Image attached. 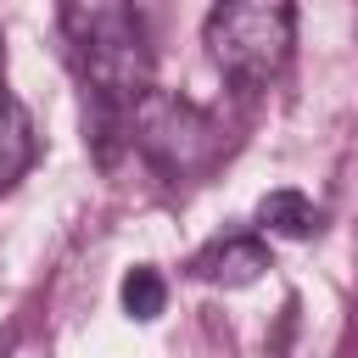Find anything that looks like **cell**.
Here are the masks:
<instances>
[{
  "label": "cell",
  "instance_id": "2",
  "mask_svg": "<svg viewBox=\"0 0 358 358\" xmlns=\"http://www.w3.org/2000/svg\"><path fill=\"white\" fill-rule=\"evenodd\" d=\"M207 56L218 62L224 78L257 90L285 73L291 45H296V11L285 0H229L207 11Z\"/></svg>",
  "mask_w": 358,
  "mask_h": 358
},
{
  "label": "cell",
  "instance_id": "6",
  "mask_svg": "<svg viewBox=\"0 0 358 358\" xmlns=\"http://www.w3.org/2000/svg\"><path fill=\"white\" fill-rule=\"evenodd\" d=\"M257 218H263V229H274V235H291V241H308V235H319V207L302 196V190H268L263 201H257Z\"/></svg>",
  "mask_w": 358,
  "mask_h": 358
},
{
  "label": "cell",
  "instance_id": "4",
  "mask_svg": "<svg viewBox=\"0 0 358 358\" xmlns=\"http://www.w3.org/2000/svg\"><path fill=\"white\" fill-rule=\"evenodd\" d=\"M263 268H268V252H263L257 235H224V241H213L190 257V274L207 280V285H224V291L252 285Z\"/></svg>",
  "mask_w": 358,
  "mask_h": 358
},
{
  "label": "cell",
  "instance_id": "5",
  "mask_svg": "<svg viewBox=\"0 0 358 358\" xmlns=\"http://www.w3.org/2000/svg\"><path fill=\"white\" fill-rule=\"evenodd\" d=\"M39 157V129L28 117V106L17 101V90L6 84V67H0V190H11Z\"/></svg>",
  "mask_w": 358,
  "mask_h": 358
},
{
  "label": "cell",
  "instance_id": "3",
  "mask_svg": "<svg viewBox=\"0 0 358 358\" xmlns=\"http://www.w3.org/2000/svg\"><path fill=\"white\" fill-rule=\"evenodd\" d=\"M129 134L134 145L145 151V162L162 173V179H196L218 162L224 151V129L196 106V101H179V95H145L129 117Z\"/></svg>",
  "mask_w": 358,
  "mask_h": 358
},
{
  "label": "cell",
  "instance_id": "7",
  "mask_svg": "<svg viewBox=\"0 0 358 358\" xmlns=\"http://www.w3.org/2000/svg\"><path fill=\"white\" fill-rule=\"evenodd\" d=\"M162 308H168V280H162L157 268H145V263L129 268V274H123V313L145 324V319H157Z\"/></svg>",
  "mask_w": 358,
  "mask_h": 358
},
{
  "label": "cell",
  "instance_id": "1",
  "mask_svg": "<svg viewBox=\"0 0 358 358\" xmlns=\"http://www.w3.org/2000/svg\"><path fill=\"white\" fill-rule=\"evenodd\" d=\"M62 34L73 45L78 78H84V129L101 162H112V140L129 129L134 106L151 95V45L134 6L90 0L62 6Z\"/></svg>",
  "mask_w": 358,
  "mask_h": 358
}]
</instances>
